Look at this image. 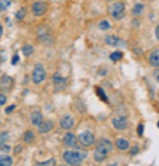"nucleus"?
<instances>
[{
	"mask_svg": "<svg viewBox=\"0 0 159 166\" xmlns=\"http://www.w3.org/2000/svg\"><path fill=\"white\" fill-rule=\"evenodd\" d=\"M63 159L67 164L72 166H79L83 161L78 151H66L63 154Z\"/></svg>",
	"mask_w": 159,
	"mask_h": 166,
	"instance_id": "1",
	"label": "nucleus"
},
{
	"mask_svg": "<svg viewBox=\"0 0 159 166\" xmlns=\"http://www.w3.org/2000/svg\"><path fill=\"white\" fill-rule=\"evenodd\" d=\"M46 79V69L41 63H37L32 71V81L35 84H40Z\"/></svg>",
	"mask_w": 159,
	"mask_h": 166,
	"instance_id": "2",
	"label": "nucleus"
},
{
	"mask_svg": "<svg viewBox=\"0 0 159 166\" xmlns=\"http://www.w3.org/2000/svg\"><path fill=\"white\" fill-rule=\"evenodd\" d=\"M109 11H111V14L114 18L120 20V18H122L123 15H125V5L122 2H120V1L114 2L111 6V8H109Z\"/></svg>",
	"mask_w": 159,
	"mask_h": 166,
	"instance_id": "3",
	"label": "nucleus"
},
{
	"mask_svg": "<svg viewBox=\"0 0 159 166\" xmlns=\"http://www.w3.org/2000/svg\"><path fill=\"white\" fill-rule=\"evenodd\" d=\"M78 140L83 147H90L94 143V136L91 132H83L79 135Z\"/></svg>",
	"mask_w": 159,
	"mask_h": 166,
	"instance_id": "4",
	"label": "nucleus"
},
{
	"mask_svg": "<svg viewBox=\"0 0 159 166\" xmlns=\"http://www.w3.org/2000/svg\"><path fill=\"white\" fill-rule=\"evenodd\" d=\"M97 149L100 151H103L105 153H111L113 151V144L112 142L108 140V139H105V138H102L97 141Z\"/></svg>",
	"mask_w": 159,
	"mask_h": 166,
	"instance_id": "5",
	"label": "nucleus"
},
{
	"mask_svg": "<svg viewBox=\"0 0 159 166\" xmlns=\"http://www.w3.org/2000/svg\"><path fill=\"white\" fill-rule=\"evenodd\" d=\"M32 13L36 16H41L42 14L46 13L47 11V5L44 1H36L32 7Z\"/></svg>",
	"mask_w": 159,
	"mask_h": 166,
	"instance_id": "6",
	"label": "nucleus"
},
{
	"mask_svg": "<svg viewBox=\"0 0 159 166\" xmlns=\"http://www.w3.org/2000/svg\"><path fill=\"white\" fill-rule=\"evenodd\" d=\"M113 123V126L115 127L118 130H125V129L128 128V121L126 117H122V116H119V117H115L112 121Z\"/></svg>",
	"mask_w": 159,
	"mask_h": 166,
	"instance_id": "7",
	"label": "nucleus"
},
{
	"mask_svg": "<svg viewBox=\"0 0 159 166\" xmlns=\"http://www.w3.org/2000/svg\"><path fill=\"white\" fill-rule=\"evenodd\" d=\"M53 81H54V87H55V90H62L65 88L66 86V78L65 77H62L59 73H56L54 76H53Z\"/></svg>",
	"mask_w": 159,
	"mask_h": 166,
	"instance_id": "8",
	"label": "nucleus"
},
{
	"mask_svg": "<svg viewBox=\"0 0 159 166\" xmlns=\"http://www.w3.org/2000/svg\"><path fill=\"white\" fill-rule=\"evenodd\" d=\"M74 124H75V121L74 118L72 117L70 115H64L60 121V125L63 129H70L74 127Z\"/></svg>",
	"mask_w": 159,
	"mask_h": 166,
	"instance_id": "9",
	"label": "nucleus"
},
{
	"mask_svg": "<svg viewBox=\"0 0 159 166\" xmlns=\"http://www.w3.org/2000/svg\"><path fill=\"white\" fill-rule=\"evenodd\" d=\"M105 42L109 46H115V47H121L125 46V42H122L120 38H118L117 36H114V35H109V36H106Z\"/></svg>",
	"mask_w": 159,
	"mask_h": 166,
	"instance_id": "10",
	"label": "nucleus"
},
{
	"mask_svg": "<svg viewBox=\"0 0 159 166\" xmlns=\"http://www.w3.org/2000/svg\"><path fill=\"white\" fill-rule=\"evenodd\" d=\"M63 142L66 147H69V148H74L77 143V138L73 132H67L65 134L64 138H63Z\"/></svg>",
	"mask_w": 159,
	"mask_h": 166,
	"instance_id": "11",
	"label": "nucleus"
},
{
	"mask_svg": "<svg viewBox=\"0 0 159 166\" xmlns=\"http://www.w3.org/2000/svg\"><path fill=\"white\" fill-rule=\"evenodd\" d=\"M30 122L32 123V125H35V126L37 127L39 125H41L44 123V116H42L41 112H39V111L32 112V114H30Z\"/></svg>",
	"mask_w": 159,
	"mask_h": 166,
	"instance_id": "12",
	"label": "nucleus"
},
{
	"mask_svg": "<svg viewBox=\"0 0 159 166\" xmlns=\"http://www.w3.org/2000/svg\"><path fill=\"white\" fill-rule=\"evenodd\" d=\"M52 128H53V122H51V121H46V122H44L41 125L38 126V132H39L40 134H46V132H50Z\"/></svg>",
	"mask_w": 159,
	"mask_h": 166,
	"instance_id": "13",
	"label": "nucleus"
},
{
	"mask_svg": "<svg viewBox=\"0 0 159 166\" xmlns=\"http://www.w3.org/2000/svg\"><path fill=\"white\" fill-rule=\"evenodd\" d=\"M150 63L153 66H159V49L154 50L150 54Z\"/></svg>",
	"mask_w": 159,
	"mask_h": 166,
	"instance_id": "14",
	"label": "nucleus"
},
{
	"mask_svg": "<svg viewBox=\"0 0 159 166\" xmlns=\"http://www.w3.org/2000/svg\"><path fill=\"white\" fill-rule=\"evenodd\" d=\"M13 160L7 154H0V166H12Z\"/></svg>",
	"mask_w": 159,
	"mask_h": 166,
	"instance_id": "15",
	"label": "nucleus"
},
{
	"mask_svg": "<svg viewBox=\"0 0 159 166\" xmlns=\"http://www.w3.org/2000/svg\"><path fill=\"white\" fill-rule=\"evenodd\" d=\"M116 147H117L119 150L125 151L129 148V141H128L127 139H123V138L117 139V141H116Z\"/></svg>",
	"mask_w": 159,
	"mask_h": 166,
	"instance_id": "16",
	"label": "nucleus"
},
{
	"mask_svg": "<svg viewBox=\"0 0 159 166\" xmlns=\"http://www.w3.org/2000/svg\"><path fill=\"white\" fill-rule=\"evenodd\" d=\"M107 153H105V152H103V151H100V150H97V149H95V151H94V160L97 162H103L104 160L107 157Z\"/></svg>",
	"mask_w": 159,
	"mask_h": 166,
	"instance_id": "17",
	"label": "nucleus"
},
{
	"mask_svg": "<svg viewBox=\"0 0 159 166\" xmlns=\"http://www.w3.org/2000/svg\"><path fill=\"white\" fill-rule=\"evenodd\" d=\"M21 51L25 57H29V55H32V53H34V47H32V45H28V44L24 45V46L22 47Z\"/></svg>",
	"mask_w": 159,
	"mask_h": 166,
	"instance_id": "18",
	"label": "nucleus"
},
{
	"mask_svg": "<svg viewBox=\"0 0 159 166\" xmlns=\"http://www.w3.org/2000/svg\"><path fill=\"white\" fill-rule=\"evenodd\" d=\"M23 139L26 143L34 142V140H35L34 132H32V130H27V132H25V134H24V136H23Z\"/></svg>",
	"mask_w": 159,
	"mask_h": 166,
	"instance_id": "19",
	"label": "nucleus"
},
{
	"mask_svg": "<svg viewBox=\"0 0 159 166\" xmlns=\"http://www.w3.org/2000/svg\"><path fill=\"white\" fill-rule=\"evenodd\" d=\"M95 89H97V95L99 96L100 98H101L102 101H104V102H108V98H107V96H106L105 91H104V90L102 89L101 87H97V88H95Z\"/></svg>",
	"mask_w": 159,
	"mask_h": 166,
	"instance_id": "20",
	"label": "nucleus"
},
{
	"mask_svg": "<svg viewBox=\"0 0 159 166\" xmlns=\"http://www.w3.org/2000/svg\"><path fill=\"white\" fill-rule=\"evenodd\" d=\"M12 0H0V12H3L11 6Z\"/></svg>",
	"mask_w": 159,
	"mask_h": 166,
	"instance_id": "21",
	"label": "nucleus"
},
{
	"mask_svg": "<svg viewBox=\"0 0 159 166\" xmlns=\"http://www.w3.org/2000/svg\"><path fill=\"white\" fill-rule=\"evenodd\" d=\"M56 165V162L54 159H50L46 162H41V163H36L35 166H55Z\"/></svg>",
	"mask_w": 159,
	"mask_h": 166,
	"instance_id": "22",
	"label": "nucleus"
},
{
	"mask_svg": "<svg viewBox=\"0 0 159 166\" xmlns=\"http://www.w3.org/2000/svg\"><path fill=\"white\" fill-rule=\"evenodd\" d=\"M8 83H12V79L10 78L9 76L1 77V79H0V86H1L3 89H6V88H9V87H8Z\"/></svg>",
	"mask_w": 159,
	"mask_h": 166,
	"instance_id": "23",
	"label": "nucleus"
},
{
	"mask_svg": "<svg viewBox=\"0 0 159 166\" xmlns=\"http://www.w3.org/2000/svg\"><path fill=\"white\" fill-rule=\"evenodd\" d=\"M143 10H144V6L142 3H136L133 8V14L134 15H140V14H142Z\"/></svg>",
	"mask_w": 159,
	"mask_h": 166,
	"instance_id": "24",
	"label": "nucleus"
},
{
	"mask_svg": "<svg viewBox=\"0 0 159 166\" xmlns=\"http://www.w3.org/2000/svg\"><path fill=\"white\" fill-rule=\"evenodd\" d=\"M26 13H27V11H26L25 8H21V9L15 13V18H17V20H23L26 16Z\"/></svg>",
	"mask_w": 159,
	"mask_h": 166,
	"instance_id": "25",
	"label": "nucleus"
},
{
	"mask_svg": "<svg viewBox=\"0 0 159 166\" xmlns=\"http://www.w3.org/2000/svg\"><path fill=\"white\" fill-rule=\"evenodd\" d=\"M99 27L101 30H107L111 28V24L108 23V21H106V20H103V21L100 22L99 24Z\"/></svg>",
	"mask_w": 159,
	"mask_h": 166,
	"instance_id": "26",
	"label": "nucleus"
},
{
	"mask_svg": "<svg viewBox=\"0 0 159 166\" xmlns=\"http://www.w3.org/2000/svg\"><path fill=\"white\" fill-rule=\"evenodd\" d=\"M109 58L113 61H119L122 59V52H120V51H115V52L112 53Z\"/></svg>",
	"mask_w": 159,
	"mask_h": 166,
	"instance_id": "27",
	"label": "nucleus"
},
{
	"mask_svg": "<svg viewBox=\"0 0 159 166\" xmlns=\"http://www.w3.org/2000/svg\"><path fill=\"white\" fill-rule=\"evenodd\" d=\"M9 139V132H0V144L6 143Z\"/></svg>",
	"mask_w": 159,
	"mask_h": 166,
	"instance_id": "28",
	"label": "nucleus"
},
{
	"mask_svg": "<svg viewBox=\"0 0 159 166\" xmlns=\"http://www.w3.org/2000/svg\"><path fill=\"white\" fill-rule=\"evenodd\" d=\"M11 150V147L6 143H2V144H0V151H2V152H9Z\"/></svg>",
	"mask_w": 159,
	"mask_h": 166,
	"instance_id": "29",
	"label": "nucleus"
},
{
	"mask_svg": "<svg viewBox=\"0 0 159 166\" xmlns=\"http://www.w3.org/2000/svg\"><path fill=\"white\" fill-rule=\"evenodd\" d=\"M19 61H20V55L17 54V53H15V54L12 57V61H11V63L13 65H16L17 63H19Z\"/></svg>",
	"mask_w": 159,
	"mask_h": 166,
	"instance_id": "30",
	"label": "nucleus"
},
{
	"mask_svg": "<svg viewBox=\"0 0 159 166\" xmlns=\"http://www.w3.org/2000/svg\"><path fill=\"white\" fill-rule=\"evenodd\" d=\"M144 134V125L143 124H138V136H142Z\"/></svg>",
	"mask_w": 159,
	"mask_h": 166,
	"instance_id": "31",
	"label": "nucleus"
},
{
	"mask_svg": "<svg viewBox=\"0 0 159 166\" xmlns=\"http://www.w3.org/2000/svg\"><path fill=\"white\" fill-rule=\"evenodd\" d=\"M7 102V96L3 93H0V105H3Z\"/></svg>",
	"mask_w": 159,
	"mask_h": 166,
	"instance_id": "32",
	"label": "nucleus"
},
{
	"mask_svg": "<svg viewBox=\"0 0 159 166\" xmlns=\"http://www.w3.org/2000/svg\"><path fill=\"white\" fill-rule=\"evenodd\" d=\"M14 109H15V105H14V104H12V105L8 106V108L6 109L5 112H6V113H7V114H10V113H11V112H12V111L14 110Z\"/></svg>",
	"mask_w": 159,
	"mask_h": 166,
	"instance_id": "33",
	"label": "nucleus"
},
{
	"mask_svg": "<svg viewBox=\"0 0 159 166\" xmlns=\"http://www.w3.org/2000/svg\"><path fill=\"white\" fill-rule=\"evenodd\" d=\"M138 147H136V145H135V147H133L131 149V151H130V154L135 155V154H138Z\"/></svg>",
	"mask_w": 159,
	"mask_h": 166,
	"instance_id": "34",
	"label": "nucleus"
},
{
	"mask_svg": "<svg viewBox=\"0 0 159 166\" xmlns=\"http://www.w3.org/2000/svg\"><path fill=\"white\" fill-rule=\"evenodd\" d=\"M155 35H156V38L159 40V25L156 27V30H155Z\"/></svg>",
	"mask_w": 159,
	"mask_h": 166,
	"instance_id": "35",
	"label": "nucleus"
},
{
	"mask_svg": "<svg viewBox=\"0 0 159 166\" xmlns=\"http://www.w3.org/2000/svg\"><path fill=\"white\" fill-rule=\"evenodd\" d=\"M154 75H155V78H156L157 81H159V69H158V71H156V72H155V74H154Z\"/></svg>",
	"mask_w": 159,
	"mask_h": 166,
	"instance_id": "36",
	"label": "nucleus"
},
{
	"mask_svg": "<svg viewBox=\"0 0 159 166\" xmlns=\"http://www.w3.org/2000/svg\"><path fill=\"white\" fill-rule=\"evenodd\" d=\"M2 33H3V28H2V26L0 25V37H1V35H2Z\"/></svg>",
	"mask_w": 159,
	"mask_h": 166,
	"instance_id": "37",
	"label": "nucleus"
},
{
	"mask_svg": "<svg viewBox=\"0 0 159 166\" xmlns=\"http://www.w3.org/2000/svg\"><path fill=\"white\" fill-rule=\"evenodd\" d=\"M107 166H117V164H109V165H107Z\"/></svg>",
	"mask_w": 159,
	"mask_h": 166,
	"instance_id": "38",
	"label": "nucleus"
},
{
	"mask_svg": "<svg viewBox=\"0 0 159 166\" xmlns=\"http://www.w3.org/2000/svg\"><path fill=\"white\" fill-rule=\"evenodd\" d=\"M157 126H158V128H159V122H158V123H157Z\"/></svg>",
	"mask_w": 159,
	"mask_h": 166,
	"instance_id": "39",
	"label": "nucleus"
},
{
	"mask_svg": "<svg viewBox=\"0 0 159 166\" xmlns=\"http://www.w3.org/2000/svg\"><path fill=\"white\" fill-rule=\"evenodd\" d=\"M60 166H67V165H60Z\"/></svg>",
	"mask_w": 159,
	"mask_h": 166,
	"instance_id": "40",
	"label": "nucleus"
}]
</instances>
